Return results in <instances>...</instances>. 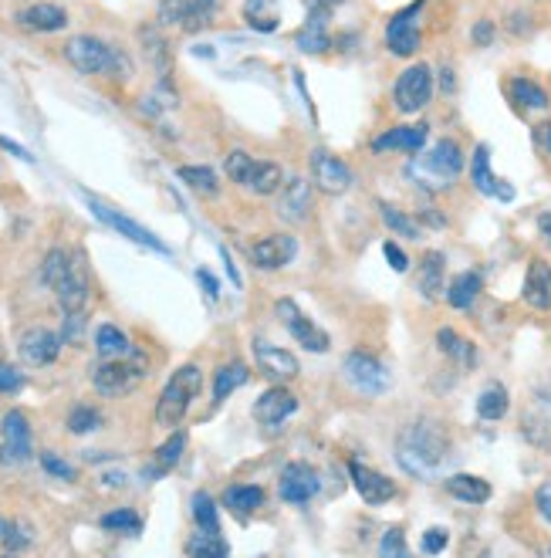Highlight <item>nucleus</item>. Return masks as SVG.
I'll return each instance as SVG.
<instances>
[{"mask_svg": "<svg viewBox=\"0 0 551 558\" xmlns=\"http://www.w3.org/2000/svg\"><path fill=\"white\" fill-rule=\"evenodd\" d=\"M535 504H538V515L545 518V521H551V481L538 487V494H535Z\"/></svg>", "mask_w": 551, "mask_h": 558, "instance_id": "obj_57", "label": "nucleus"}, {"mask_svg": "<svg viewBox=\"0 0 551 558\" xmlns=\"http://www.w3.org/2000/svg\"><path fill=\"white\" fill-rule=\"evenodd\" d=\"M254 362H257V369H261V376L274 379V383L295 379L298 372H301L298 359L291 356L288 349H278V345H271V342H264V339L254 342Z\"/></svg>", "mask_w": 551, "mask_h": 558, "instance_id": "obj_14", "label": "nucleus"}, {"mask_svg": "<svg viewBox=\"0 0 551 558\" xmlns=\"http://www.w3.org/2000/svg\"><path fill=\"white\" fill-rule=\"evenodd\" d=\"M99 423H102V413L92 410V406H75V410L68 413V430L78 433V437H82V433H92Z\"/></svg>", "mask_w": 551, "mask_h": 558, "instance_id": "obj_48", "label": "nucleus"}, {"mask_svg": "<svg viewBox=\"0 0 551 558\" xmlns=\"http://www.w3.org/2000/svg\"><path fill=\"white\" fill-rule=\"evenodd\" d=\"M17 349H21V359L28 362V366H51L61 352V335L44 329V325H34V329L21 335Z\"/></svg>", "mask_w": 551, "mask_h": 558, "instance_id": "obj_15", "label": "nucleus"}, {"mask_svg": "<svg viewBox=\"0 0 551 558\" xmlns=\"http://www.w3.org/2000/svg\"><path fill=\"white\" fill-rule=\"evenodd\" d=\"M450 542V531L447 528H430V531H423V552L426 555H440L443 548H447Z\"/></svg>", "mask_w": 551, "mask_h": 558, "instance_id": "obj_53", "label": "nucleus"}, {"mask_svg": "<svg viewBox=\"0 0 551 558\" xmlns=\"http://www.w3.org/2000/svg\"><path fill=\"white\" fill-rule=\"evenodd\" d=\"M470 38H474L477 48H487V44L494 41V21H487V17H484V21H477L474 31H470Z\"/></svg>", "mask_w": 551, "mask_h": 558, "instance_id": "obj_56", "label": "nucleus"}, {"mask_svg": "<svg viewBox=\"0 0 551 558\" xmlns=\"http://www.w3.org/2000/svg\"><path fill=\"white\" fill-rule=\"evenodd\" d=\"M254 166H257V159L251 153H244V149H230L227 159H224V173L241 186H247V180H251Z\"/></svg>", "mask_w": 551, "mask_h": 558, "instance_id": "obj_42", "label": "nucleus"}, {"mask_svg": "<svg viewBox=\"0 0 551 558\" xmlns=\"http://www.w3.org/2000/svg\"><path fill=\"white\" fill-rule=\"evenodd\" d=\"M41 467L44 471H48L51 477H58V481H75V467L71 464H65V460H61L58 454H51V450H44L41 454Z\"/></svg>", "mask_w": 551, "mask_h": 558, "instance_id": "obj_51", "label": "nucleus"}, {"mask_svg": "<svg viewBox=\"0 0 551 558\" xmlns=\"http://www.w3.org/2000/svg\"><path fill=\"white\" fill-rule=\"evenodd\" d=\"M4 531H7V521H4V518H0V538H4Z\"/></svg>", "mask_w": 551, "mask_h": 558, "instance_id": "obj_63", "label": "nucleus"}, {"mask_svg": "<svg viewBox=\"0 0 551 558\" xmlns=\"http://www.w3.org/2000/svg\"><path fill=\"white\" fill-rule=\"evenodd\" d=\"M139 41L142 48H146L149 61H153V68L159 75H163V82H170V72H173V55H170V44H166V38L159 34L156 28H139Z\"/></svg>", "mask_w": 551, "mask_h": 558, "instance_id": "obj_28", "label": "nucleus"}, {"mask_svg": "<svg viewBox=\"0 0 551 558\" xmlns=\"http://www.w3.org/2000/svg\"><path fill=\"white\" fill-rule=\"evenodd\" d=\"M437 345H440L443 356H450V359L464 362V366H474V362H477L474 342L460 339V335L453 332V329H440V332H437Z\"/></svg>", "mask_w": 551, "mask_h": 558, "instance_id": "obj_37", "label": "nucleus"}, {"mask_svg": "<svg viewBox=\"0 0 551 558\" xmlns=\"http://www.w3.org/2000/svg\"><path fill=\"white\" fill-rule=\"evenodd\" d=\"M379 214H382V224H386L393 234L406 237V241H420V224H416L413 217H406L403 210H396L393 203H379Z\"/></svg>", "mask_w": 551, "mask_h": 558, "instance_id": "obj_39", "label": "nucleus"}, {"mask_svg": "<svg viewBox=\"0 0 551 558\" xmlns=\"http://www.w3.org/2000/svg\"><path fill=\"white\" fill-rule=\"evenodd\" d=\"M95 352H99L102 359H119V356H129L132 345L126 339V332L119 329V325H99L95 329Z\"/></svg>", "mask_w": 551, "mask_h": 558, "instance_id": "obj_32", "label": "nucleus"}, {"mask_svg": "<svg viewBox=\"0 0 551 558\" xmlns=\"http://www.w3.org/2000/svg\"><path fill=\"white\" fill-rule=\"evenodd\" d=\"M481 288H484V278L477 271H460L457 278L450 281L447 285V301H450V308H470L477 301V295H481Z\"/></svg>", "mask_w": 551, "mask_h": 558, "instance_id": "obj_30", "label": "nucleus"}, {"mask_svg": "<svg viewBox=\"0 0 551 558\" xmlns=\"http://www.w3.org/2000/svg\"><path fill=\"white\" fill-rule=\"evenodd\" d=\"M535 139H538V146L551 156V119H548V122H541L538 132H535Z\"/></svg>", "mask_w": 551, "mask_h": 558, "instance_id": "obj_59", "label": "nucleus"}, {"mask_svg": "<svg viewBox=\"0 0 551 558\" xmlns=\"http://www.w3.org/2000/svg\"><path fill=\"white\" fill-rule=\"evenodd\" d=\"M379 552H382V555H406V552H410V545H406L403 528H389L386 535H382Z\"/></svg>", "mask_w": 551, "mask_h": 558, "instance_id": "obj_52", "label": "nucleus"}, {"mask_svg": "<svg viewBox=\"0 0 551 558\" xmlns=\"http://www.w3.org/2000/svg\"><path fill=\"white\" fill-rule=\"evenodd\" d=\"M0 146H4L7 149V153H14V156H21L24 159V163H31V153H28V149H24V146H17V143H11V139H4V136H0Z\"/></svg>", "mask_w": 551, "mask_h": 558, "instance_id": "obj_60", "label": "nucleus"}, {"mask_svg": "<svg viewBox=\"0 0 551 558\" xmlns=\"http://www.w3.org/2000/svg\"><path fill=\"white\" fill-rule=\"evenodd\" d=\"M521 298L528 301L535 312H548L551 308V264L535 258L528 264V274H524V288Z\"/></svg>", "mask_w": 551, "mask_h": 558, "instance_id": "obj_22", "label": "nucleus"}, {"mask_svg": "<svg viewBox=\"0 0 551 558\" xmlns=\"http://www.w3.org/2000/svg\"><path fill=\"white\" fill-rule=\"evenodd\" d=\"M426 136H430V126L426 122H416V126H396L389 129L386 136H379L372 149H403V153H420L426 146Z\"/></svg>", "mask_w": 551, "mask_h": 558, "instance_id": "obj_24", "label": "nucleus"}, {"mask_svg": "<svg viewBox=\"0 0 551 558\" xmlns=\"http://www.w3.org/2000/svg\"><path fill=\"white\" fill-rule=\"evenodd\" d=\"M298 48L305 51V55H325L328 48H332V41H328L325 28H301L298 31Z\"/></svg>", "mask_w": 551, "mask_h": 558, "instance_id": "obj_49", "label": "nucleus"}, {"mask_svg": "<svg viewBox=\"0 0 551 558\" xmlns=\"http://www.w3.org/2000/svg\"><path fill=\"white\" fill-rule=\"evenodd\" d=\"M159 24L163 28H180L186 24V14H190V0H159Z\"/></svg>", "mask_w": 551, "mask_h": 558, "instance_id": "obj_47", "label": "nucleus"}, {"mask_svg": "<svg viewBox=\"0 0 551 558\" xmlns=\"http://www.w3.org/2000/svg\"><path fill=\"white\" fill-rule=\"evenodd\" d=\"M142 379H146V356L136 349L119 359H102L99 366L92 369V386L99 389L102 396H126L142 383Z\"/></svg>", "mask_w": 551, "mask_h": 558, "instance_id": "obj_5", "label": "nucleus"}, {"mask_svg": "<svg viewBox=\"0 0 551 558\" xmlns=\"http://www.w3.org/2000/svg\"><path fill=\"white\" fill-rule=\"evenodd\" d=\"M17 24L38 34H55V31H65L68 14H65V7H58V4H31L17 14Z\"/></svg>", "mask_w": 551, "mask_h": 558, "instance_id": "obj_23", "label": "nucleus"}, {"mask_svg": "<svg viewBox=\"0 0 551 558\" xmlns=\"http://www.w3.org/2000/svg\"><path fill=\"white\" fill-rule=\"evenodd\" d=\"M295 254H298V241L291 234H271L251 247V261L261 271H278L284 264L295 261Z\"/></svg>", "mask_w": 551, "mask_h": 558, "instance_id": "obj_16", "label": "nucleus"}, {"mask_svg": "<svg viewBox=\"0 0 551 558\" xmlns=\"http://www.w3.org/2000/svg\"><path fill=\"white\" fill-rule=\"evenodd\" d=\"M244 21L254 31L271 34L281 28V7L278 0H244Z\"/></svg>", "mask_w": 551, "mask_h": 558, "instance_id": "obj_29", "label": "nucleus"}, {"mask_svg": "<svg viewBox=\"0 0 551 558\" xmlns=\"http://www.w3.org/2000/svg\"><path fill=\"white\" fill-rule=\"evenodd\" d=\"M508 95H511V102L524 112H545L551 105L548 92L538 82H531V78H511Z\"/></svg>", "mask_w": 551, "mask_h": 558, "instance_id": "obj_27", "label": "nucleus"}, {"mask_svg": "<svg viewBox=\"0 0 551 558\" xmlns=\"http://www.w3.org/2000/svg\"><path fill=\"white\" fill-rule=\"evenodd\" d=\"M308 210H311V183L305 176H291V180L281 186L278 217L288 220V224H305Z\"/></svg>", "mask_w": 551, "mask_h": 558, "instance_id": "obj_19", "label": "nucleus"}, {"mask_svg": "<svg viewBox=\"0 0 551 558\" xmlns=\"http://www.w3.org/2000/svg\"><path fill=\"white\" fill-rule=\"evenodd\" d=\"M443 274H447V258H443L440 251H430L420 264V281H416V288H420V295L426 301L440 298V291H447V285H443Z\"/></svg>", "mask_w": 551, "mask_h": 558, "instance_id": "obj_26", "label": "nucleus"}, {"mask_svg": "<svg viewBox=\"0 0 551 558\" xmlns=\"http://www.w3.org/2000/svg\"><path fill=\"white\" fill-rule=\"evenodd\" d=\"M102 528L105 531H115V535H139V531H142V518L136 515V511L119 508V511H109V515H102Z\"/></svg>", "mask_w": 551, "mask_h": 558, "instance_id": "obj_43", "label": "nucleus"}, {"mask_svg": "<svg viewBox=\"0 0 551 558\" xmlns=\"http://www.w3.org/2000/svg\"><path fill=\"white\" fill-rule=\"evenodd\" d=\"M420 14H423V0H413L410 7H403L399 14H393V21L386 24V48L399 58H413L420 51Z\"/></svg>", "mask_w": 551, "mask_h": 558, "instance_id": "obj_8", "label": "nucleus"}, {"mask_svg": "<svg viewBox=\"0 0 551 558\" xmlns=\"http://www.w3.org/2000/svg\"><path fill=\"white\" fill-rule=\"evenodd\" d=\"M51 291H55V298H58V305H61V312L65 315H82L85 312L88 295H92V281H88V268H85L82 254H71L65 278H61Z\"/></svg>", "mask_w": 551, "mask_h": 558, "instance_id": "obj_10", "label": "nucleus"}, {"mask_svg": "<svg viewBox=\"0 0 551 558\" xmlns=\"http://www.w3.org/2000/svg\"><path fill=\"white\" fill-rule=\"evenodd\" d=\"M298 410V396L284 386H271L268 393L257 396L254 403V420L264 423V427H278V423L288 420L291 413Z\"/></svg>", "mask_w": 551, "mask_h": 558, "instance_id": "obj_17", "label": "nucleus"}, {"mask_svg": "<svg viewBox=\"0 0 551 558\" xmlns=\"http://www.w3.org/2000/svg\"><path fill=\"white\" fill-rule=\"evenodd\" d=\"M85 203H88V210H92V214L102 220V224H109L112 230H119V234L129 237L132 244H142V247H149V251H159V254H170V247L159 241L153 230H146L142 224H136V220H129L126 214L112 210L109 203H102V200H95V197H85Z\"/></svg>", "mask_w": 551, "mask_h": 558, "instance_id": "obj_12", "label": "nucleus"}, {"mask_svg": "<svg viewBox=\"0 0 551 558\" xmlns=\"http://www.w3.org/2000/svg\"><path fill=\"white\" fill-rule=\"evenodd\" d=\"M284 186V173L278 163H257L251 180H247V190L257 193V197H271V193H278Z\"/></svg>", "mask_w": 551, "mask_h": 558, "instance_id": "obj_35", "label": "nucleus"}, {"mask_svg": "<svg viewBox=\"0 0 551 558\" xmlns=\"http://www.w3.org/2000/svg\"><path fill=\"white\" fill-rule=\"evenodd\" d=\"M224 504L230 511H237V515H254L257 508L264 504V491L254 484H237V487H227L224 491Z\"/></svg>", "mask_w": 551, "mask_h": 558, "instance_id": "obj_33", "label": "nucleus"}, {"mask_svg": "<svg viewBox=\"0 0 551 558\" xmlns=\"http://www.w3.org/2000/svg\"><path fill=\"white\" fill-rule=\"evenodd\" d=\"M183 450H186V433H183V430H176L173 437L156 450V467H149L146 477L166 474V471H170V467H176V464H180V457H183Z\"/></svg>", "mask_w": 551, "mask_h": 558, "instance_id": "obj_38", "label": "nucleus"}, {"mask_svg": "<svg viewBox=\"0 0 551 558\" xmlns=\"http://www.w3.org/2000/svg\"><path fill=\"white\" fill-rule=\"evenodd\" d=\"M217 11H220V0H190V14H186L183 31H186V34L203 31L207 24H213V17H217Z\"/></svg>", "mask_w": 551, "mask_h": 558, "instance_id": "obj_41", "label": "nucleus"}, {"mask_svg": "<svg viewBox=\"0 0 551 558\" xmlns=\"http://www.w3.org/2000/svg\"><path fill=\"white\" fill-rule=\"evenodd\" d=\"M342 379L362 396H382L393 386L389 369L382 366L376 356H369V352H349V356L342 359Z\"/></svg>", "mask_w": 551, "mask_h": 558, "instance_id": "obj_6", "label": "nucleus"}, {"mask_svg": "<svg viewBox=\"0 0 551 558\" xmlns=\"http://www.w3.org/2000/svg\"><path fill=\"white\" fill-rule=\"evenodd\" d=\"M21 386H24V376H21V372L0 362V393H17Z\"/></svg>", "mask_w": 551, "mask_h": 558, "instance_id": "obj_55", "label": "nucleus"}, {"mask_svg": "<svg viewBox=\"0 0 551 558\" xmlns=\"http://www.w3.org/2000/svg\"><path fill=\"white\" fill-rule=\"evenodd\" d=\"M318 487H322V481H318V474L311 471L308 464H288L281 471V481H278V491L281 498L288 504H305L318 494Z\"/></svg>", "mask_w": 551, "mask_h": 558, "instance_id": "obj_18", "label": "nucleus"}, {"mask_svg": "<svg viewBox=\"0 0 551 558\" xmlns=\"http://www.w3.org/2000/svg\"><path fill=\"white\" fill-rule=\"evenodd\" d=\"M203 389V372L200 366H180L170 376V383L163 386V393H159V403H156V423L166 430H176L180 423L186 420V413H190L193 400L200 396Z\"/></svg>", "mask_w": 551, "mask_h": 558, "instance_id": "obj_3", "label": "nucleus"}, {"mask_svg": "<svg viewBox=\"0 0 551 558\" xmlns=\"http://www.w3.org/2000/svg\"><path fill=\"white\" fill-rule=\"evenodd\" d=\"M247 379H251V372H247L244 362H227V366H220L213 372V403H224L234 389H241Z\"/></svg>", "mask_w": 551, "mask_h": 558, "instance_id": "obj_31", "label": "nucleus"}, {"mask_svg": "<svg viewBox=\"0 0 551 558\" xmlns=\"http://www.w3.org/2000/svg\"><path fill=\"white\" fill-rule=\"evenodd\" d=\"M508 410H511V396L501 383H491L477 396V416H481V420H501Z\"/></svg>", "mask_w": 551, "mask_h": 558, "instance_id": "obj_34", "label": "nucleus"}, {"mask_svg": "<svg viewBox=\"0 0 551 558\" xmlns=\"http://www.w3.org/2000/svg\"><path fill=\"white\" fill-rule=\"evenodd\" d=\"M453 457V444L447 437V430L440 427L437 420H413L410 427H403L396 440V460L406 474L420 477V481H430L437 477L447 460Z\"/></svg>", "mask_w": 551, "mask_h": 558, "instance_id": "obj_1", "label": "nucleus"}, {"mask_svg": "<svg viewBox=\"0 0 551 558\" xmlns=\"http://www.w3.org/2000/svg\"><path fill=\"white\" fill-rule=\"evenodd\" d=\"M460 173H464V149L453 139H440L430 153L416 156L410 163V176L423 190H447Z\"/></svg>", "mask_w": 551, "mask_h": 558, "instance_id": "obj_4", "label": "nucleus"}, {"mask_svg": "<svg viewBox=\"0 0 551 558\" xmlns=\"http://www.w3.org/2000/svg\"><path fill=\"white\" fill-rule=\"evenodd\" d=\"M278 318H281V325L291 332V339H295L301 349H308V352H328V349H332V339H328V332L318 329L311 318L301 315V308L291 298H281L278 301Z\"/></svg>", "mask_w": 551, "mask_h": 558, "instance_id": "obj_11", "label": "nucleus"}, {"mask_svg": "<svg viewBox=\"0 0 551 558\" xmlns=\"http://www.w3.org/2000/svg\"><path fill=\"white\" fill-rule=\"evenodd\" d=\"M447 491H450V498H457L464 504H484V501H491V494H494L491 484L477 474H450Z\"/></svg>", "mask_w": 551, "mask_h": 558, "instance_id": "obj_25", "label": "nucleus"}, {"mask_svg": "<svg viewBox=\"0 0 551 558\" xmlns=\"http://www.w3.org/2000/svg\"><path fill=\"white\" fill-rule=\"evenodd\" d=\"M65 58L82 75H109V78H119V82H126L132 75V61L126 58V51L112 48V44H105L102 38H92V34H75L65 44Z\"/></svg>", "mask_w": 551, "mask_h": 558, "instance_id": "obj_2", "label": "nucleus"}, {"mask_svg": "<svg viewBox=\"0 0 551 558\" xmlns=\"http://www.w3.org/2000/svg\"><path fill=\"white\" fill-rule=\"evenodd\" d=\"M433 99V68L430 65H410L393 85V105L403 115L423 112Z\"/></svg>", "mask_w": 551, "mask_h": 558, "instance_id": "obj_7", "label": "nucleus"}, {"mask_svg": "<svg viewBox=\"0 0 551 558\" xmlns=\"http://www.w3.org/2000/svg\"><path fill=\"white\" fill-rule=\"evenodd\" d=\"M382 254H386V261H389V268H393V271H399V274L410 271V258H406V251H403V247H399L396 241H386V244H382Z\"/></svg>", "mask_w": 551, "mask_h": 558, "instance_id": "obj_54", "label": "nucleus"}, {"mask_svg": "<svg viewBox=\"0 0 551 558\" xmlns=\"http://www.w3.org/2000/svg\"><path fill=\"white\" fill-rule=\"evenodd\" d=\"M186 555H207V558H224L230 555L227 542L220 538V531H197V535L186 542Z\"/></svg>", "mask_w": 551, "mask_h": 558, "instance_id": "obj_40", "label": "nucleus"}, {"mask_svg": "<svg viewBox=\"0 0 551 558\" xmlns=\"http://www.w3.org/2000/svg\"><path fill=\"white\" fill-rule=\"evenodd\" d=\"M470 176H474V186L487 197L497 200H514V186H508V180H497L491 173V149L484 143L474 149V159H470Z\"/></svg>", "mask_w": 551, "mask_h": 558, "instance_id": "obj_21", "label": "nucleus"}, {"mask_svg": "<svg viewBox=\"0 0 551 558\" xmlns=\"http://www.w3.org/2000/svg\"><path fill=\"white\" fill-rule=\"evenodd\" d=\"M0 464H24L31 460V427H28V416L21 410L4 413V427H0Z\"/></svg>", "mask_w": 551, "mask_h": 558, "instance_id": "obj_13", "label": "nucleus"}, {"mask_svg": "<svg viewBox=\"0 0 551 558\" xmlns=\"http://www.w3.org/2000/svg\"><path fill=\"white\" fill-rule=\"evenodd\" d=\"M308 166H311V180H315V190L328 193V197H342V193L352 190V183H355L352 170L342 163L339 156L328 153V149H311Z\"/></svg>", "mask_w": 551, "mask_h": 558, "instance_id": "obj_9", "label": "nucleus"}, {"mask_svg": "<svg viewBox=\"0 0 551 558\" xmlns=\"http://www.w3.org/2000/svg\"><path fill=\"white\" fill-rule=\"evenodd\" d=\"M538 230H541V237H548V241H551V214L538 217Z\"/></svg>", "mask_w": 551, "mask_h": 558, "instance_id": "obj_61", "label": "nucleus"}, {"mask_svg": "<svg viewBox=\"0 0 551 558\" xmlns=\"http://www.w3.org/2000/svg\"><path fill=\"white\" fill-rule=\"evenodd\" d=\"M31 542H34V528L28 521H7V531H4V538H0L4 552H24Z\"/></svg>", "mask_w": 551, "mask_h": 558, "instance_id": "obj_46", "label": "nucleus"}, {"mask_svg": "<svg viewBox=\"0 0 551 558\" xmlns=\"http://www.w3.org/2000/svg\"><path fill=\"white\" fill-rule=\"evenodd\" d=\"M349 474H352V484L355 491L362 494V501L366 504H386L396 498V481H389L386 474L372 471V467H362V464H349Z\"/></svg>", "mask_w": 551, "mask_h": 558, "instance_id": "obj_20", "label": "nucleus"}, {"mask_svg": "<svg viewBox=\"0 0 551 558\" xmlns=\"http://www.w3.org/2000/svg\"><path fill=\"white\" fill-rule=\"evenodd\" d=\"M176 176L190 186V190L203 193V197H217L220 193V183H217V173L210 170V166H180Z\"/></svg>", "mask_w": 551, "mask_h": 558, "instance_id": "obj_36", "label": "nucleus"}, {"mask_svg": "<svg viewBox=\"0 0 551 558\" xmlns=\"http://www.w3.org/2000/svg\"><path fill=\"white\" fill-rule=\"evenodd\" d=\"M193 521H197V528L203 531H220V515L210 494H203V491L193 494Z\"/></svg>", "mask_w": 551, "mask_h": 558, "instance_id": "obj_44", "label": "nucleus"}, {"mask_svg": "<svg viewBox=\"0 0 551 558\" xmlns=\"http://www.w3.org/2000/svg\"><path fill=\"white\" fill-rule=\"evenodd\" d=\"M305 4H308V28H325L332 11L345 4V0H305Z\"/></svg>", "mask_w": 551, "mask_h": 558, "instance_id": "obj_50", "label": "nucleus"}, {"mask_svg": "<svg viewBox=\"0 0 551 558\" xmlns=\"http://www.w3.org/2000/svg\"><path fill=\"white\" fill-rule=\"evenodd\" d=\"M68 264H71V254H68V251H61V247H55V251H48V258H44V264H41V281H44L48 288H55L58 281L65 278Z\"/></svg>", "mask_w": 551, "mask_h": 558, "instance_id": "obj_45", "label": "nucleus"}, {"mask_svg": "<svg viewBox=\"0 0 551 558\" xmlns=\"http://www.w3.org/2000/svg\"><path fill=\"white\" fill-rule=\"evenodd\" d=\"M443 88H447V92L453 88V72H450V68H443Z\"/></svg>", "mask_w": 551, "mask_h": 558, "instance_id": "obj_62", "label": "nucleus"}, {"mask_svg": "<svg viewBox=\"0 0 551 558\" xmlns=\"http://www.w3.org/2000/svg\"><path fill=\"white\" fill-rule=\"evenodd\" d=\"M197 281L203 285V291H207L210 298H217L220 295V288H217V278H213L210 271H197Z\"/></svg>", "mask_w": 551, "mask_h": 558, "instance_id": "obj_58", "label": "nucleus"}]
</instances>
